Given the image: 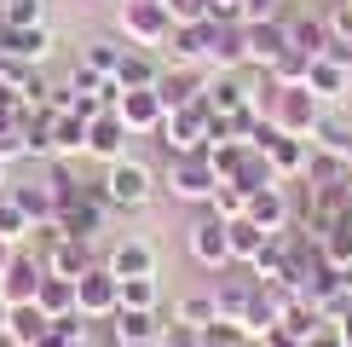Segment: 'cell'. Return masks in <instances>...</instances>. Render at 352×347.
I'll use <instances>...</instances> for the list:
<instances>
[{
	"instance_id": "obj_1",
	"label": "cell",
	"mask_w": 352,
	"mask_h": 347,
	"mask_svg": "<svg viewBox=\"0 0 352 347\" xmlns=\"http://www.w3.org/2000/svg\"><path fill=\"white\" fill-rule=\"evenodd\" d=\"M98 185H104V197H110L116 214H139V209H151V202H156L162 174H156L151 162H139V156H116V162H104Z\"/></svg>"
},
{
	"instance_id": "obj_2",
	"label": "cell",
	"mask_w": 352,
	"mask_h": 347,
	"mask_svg": "<svg viewBox=\"0 0 352 347\" xmlns=\"http://www.w3.org/2000/svg\"><path fill=\"white\" fill-rule=\"evenodd\" d=\"M214 185H219V174H214V162H208V151H173V156H168L162 191H168L173 202H185V209H208Z\"/></svg>"
},
{
	"instance_id": "obj_3",
	"label": "cell",
	"mask_w": 352,
	"mask_h": 347,
	"mask_svg": "<svg viewBox=\"0 0 352 347\" xmlns=\"http://www.w3.org/2000/svg\"><path fill=\"white\" fill-rule=\"evenodd\" d=\"M110 197H104V185L98 180H81V191L69 197V202H58V214L52 220L64 226V238H81V243H98L104 238V226H110Z\"/></svg>"
},
{
	"instance_id": "obj_4",
	"label": "cell",
	"mask_w": 352,
	"mask_h": 347,
	"mask_svg": "<svg viewBox=\"0 0 352 347\" xmlns=\"http://www.w3.org/2000/svg\"><path fill=\"white\" fill-rule=\"evenodd\" d=\"M116 35H122L127 47L162 52L168 35H173V12L162 6V0H122V6H116Z\"/></svg>"
},
{
	"instance_id": "obj_5",
	"label": "cell",
	"mask_w": 352,
	"mask_h": 347,
	"mask_svg": "<svg viewBox=\"0 0 352 347\" xmlns=\"http://www.w3.org/2000/svg\"><path fill=\"white\" fill-rule=\"evenodd\" d=\"M329 105L312 93L306 81H289V87H277V98H272V110H266V122L277 127V134H295V139H312V127H318V116H324Z\"/></svg>"
},
{
	"instance_id": "obj_6",
	"label": "cell",
	"mask_w": 352,
	"mask_h": 347,
	"mask_svg": "<svg viewBox=\"0 0 352 347\" xmlns=\"http://www.w3.org/2000/svg\"><path fill=\"white\" fill-rule=\"evenodd\" d=\"M208 127H214V105L208 98H197V105H179V110H168L162 116V151H208Z\"/></svg>"
},
{
	"instance_id": "obj_7",
	"label": "cell",
	"mask_w": 352,
	"mask_h": 347,
	"mask_svg": "<svg viewBox=\"0 0 352 347\" xmlns=\"http://www.w3.org/2000/svg\"><path fill=\"white\" fill-rule=\"evenodd\" d=\"M185 249L197 266H208V272H226V266H237L231 260V243H226V220H219L214 209H202L197 220L185 226Z\"/></svg>"
},
{
	"instance_id": "obj_8",
	"label": "cell",
	"mask_w": 352,
	"mask_h": 347,
	"mask_svg": "<svg viewBox=\"0 0 352 347\" xmlns=\"http://www.w3.org/2000/svg\"><path fill=\"white\" fill-rule=\"evenodd\" d=\"M116 307H122V278L98 260V266H87L76 278V313L81 318H116Z\"/></svg>"
},
{
	"instance_id": "obj_9",
	"label": "cell",
	"mask_w": 352,
	"mask_h": 347,
	"mask_svg": "<svg viewBox=\"0 0 352 347\" xmlns=\"http://www.w3.org/2000/svg\"><path fill=\"white\" fill-rule=\"evenodd\" d=\"M41 278H47L41 255H29L23 243H18V249H12V260H6V272H0V301H6V307L35 301V295H41Z\"/></svg>"
},
{
	"instance_id": "obj_10",
	"label": "cell",
	"mask_w": 352,
	"mask_h": 347,
	"mask_svg": "<svg viewBox=\"0 0 352 347\" xmlns=\"http://www.w3.org/2000/svg\"><path fill=\"white\" fill-rule=\"evenodd\" d=\"M208 64H162V81H156V98H162L168 110L179 105H197V98H208Z\"/></svg>"
},
{
	"instance_id": "obj_11",
	"label": "cell",
	"mask_w": 352,
	"mask_h": 347,
	"mask_svg": "<svg viewBox=\"0 0 352 347\" xmlns=\"http://www.w3.org/2000/svg\"><path fill=\"white\" fill-rule=\"evenodd\" d=\"M116 116L127 122V134H133V139H156V134H162L168 105L156 98V87H133V93H122V98H116Z\"/></svg>"
},
{
	"instance_id": "obj_12",
	"label": "cell",
	"mask_w": 352,
	"mask_h": 347,
	"mask_svg": "<svg viewBox=\"0 0 352 347\" xmlns=\"http://www.w3.org/2000/svg\"><path fill=\"white\" fill-rule=\"evenodd\" d=\"M243 41H248V70H272L277 58L289 52V12H283V18L243 23Z\"/></svg>"
},
{
	"instance_id": "obj_13",
	"label": "cell",
	"mask_w": 352,
	"mask_h": 347,
	"mask_svg": "<svg viewBox=\"0 0 352 347\" xmlns=\"http://www.w3.org/2000/svg\"><path fill=\"white\" fill-rule=\"evenodd\" d=\"M58 47V35H52V23H29V29H12V23H0V52L6 58H23L29 70H41L52 58Z\"/></svg>"
},
{
	"instance_id": "obj_14",
	"label": "cell",
	"mask_w": 352,
	"mask_h": 347,
	"mask_svg": "<svg viewBox=\"0 0 352 347\" xmlns=\"http://www.w3.org/2000/svg\"><path fill=\"white\" fill-rule=\"evenodd\" d=\"M248 220H254L260 231H289L295 226V197H289V185H260V191H248Z\"/></svg>"
},
{
	"instance_id": "obj_15",
	"label": "cell",
	"mask_w": 352,
	"mask_h": 347,
	"mask_svg": "<svg viewBox=\"0 0 352 347\" xmlns=\"http://www.w3.org/2000/svg\"><path fill=\"white\" fill-rule=\"evenodd\" d=\"M208 47H214V18H197V23H173L162 58L168 64H208Z\"/></svg>"
},
{
	"instance_id": "obj_16",
	"label": "cell",
	"mask_w": 352,
	"mask_h": 347,
	"mask_svg": "<svg viewBox=\"0 0 352 347\" xmlns=\"http://www.w3.org/2000/svg\"><path fill=\"white\" fill-rule=\"evenodd\" d=\"M127 145H133V134H127V122L116 110L93 116L87 122V156H98V162H116V156H127Z\"/></svg>"
},
{
	"instance_id": "obj_17",
	"label": "cell",
	"mask_w": 352,
	"mask_h": 347,
	"mask_svg": "<svg viewBox=\"0 0 352 347\" xmlns=\"http://www.w3.org/2000/svg\"><path fill=\"white\" fill-rule=\"evenodd\" d=\"M104 266L116 272V278H156V243H144V238H122V243H110Z\"/></svg>"
},
{
	"instance_id": "obj_18",
	"label": "cell",
	"mask_w": 352,
	"mask_h": 347,
	"mask_svg": "<svg viewBox=\"0 0 352 347\" xmlns=\"http://www.w3.org/2000/svg\"><path fill=\"white\" fill-rule=\"evenodd\" d=\"M329 47H335V35H329V18H324V12H295V18H289V52L324 58Z\"/></svg>"
},
{
	"instance_id": "obj_19",
	"label": "cell",
	"mask_w": 352,
	"mask_h": 347,
	"mask_svg": "<svg viewBox=\"0 0 352 347\" xmlns=\"http://www.w3.org/2000/svg\"><path fill=\"white\" fill-rule=\"evenodd\" d=\"M306 87H312L324 105H346V93H352V64H341V58H312V70H306Z\"/></svg>"
},
{
	"instance_id": "obj_20",
	"label": "cell",
	"mask_w": 352,
	"mask_h": 347,
	"mask_svg": "<svg viewBox=\"0 0 352 347\" xmlns=\"http://www.w3.org/2000/svg\"><path fill=\"white\" fill-rule=\"evenodd\" d=\"M41 266L52 272V278H81L87 266H98V243H81V238H58L52 249H47V260Z\"/></svg>"
},
{
	"instance_id": "obj_21",
	"label": "cell",
	"mask_w": 352,
	"mask_h": 347,
	"mask_svg": "<svg viewBox=\"0 0 352 347\" xmlns=\"http://www.w3.org/2000/svg\"><path fill=\"white\" fill-rule=\"evenodd\" d=\"M162 64H168L162 52H151V47H127L122 64H116V87H122V93H133V87H156V81H162Z\"/></svg>"
},
{
	"instance_id": "obj_22",
	"label": "cell",
	"mask_w": 352,
	"mask_h": 347,
	"mask_svg": "<svg viewBox=\"0 0 352 347\" xmlns=\"http://www.w3.org/2000/svg\"><path fill=\"white\" fill-rule=\"evenodd\" d=\"M266 162H272V174L277 180H300L306 174V162H312V139H295V134H277L272 145H266Z\"/></svg>"
},
{
	"instance_id": "obj_23",
	"label": "cell",
	"mask_w": 352,
	"mask_h": 347,
	"mask_svg": "<svg viewBox=\"0 0 352 347\" xmlns=\"http://www.w3.org/2000/svg\"><path fill=\"white\" fill-rule=\"evenodd\" d=\"M208 105L219 116L254 110V105H248V70H214V76H208Z\"/></svg>"
},
{
	"instance_id": "obj_24",
	"label": "cell",
	"mask_w": 352,
	"mask_h": 347,
	"mask_svg": "<svg viewBox=\"0 0 352 347\" xmlns=\"http://www.w3.org/2000/svg\"><path fill=\"white\" fill-rule=\"evenodd\" d=\"M116 341H162V313L156 307H116Z\"/></svg>"
},
{
	"instance_id": "obj_25",
	"label": "cell",
	"mask_w": 352,
	"mask_h": 347,
	"mask_svg": "<svg viewBox=\"0 0 352 347\" xmlns=\"http://www.w3.org/2000/svg\"><path fill=\"white\" fill-rule=\"evenodd\" d=\"M6 191H12V202H18V209L29 214V220H52V214H58V197H52V185H47V174H41V180H12L6 185Z\"/></svg>"
},
{
	"instance_id": "obj_26",
	"label": "cell",
	"mask_w": 352,
	"mask_h": 347,
	"mask_svg": "<svg viewBox=\"0 0 352 347\" xmlns=\"http://www.w3.org/2000/svg\"><path fill=\"white\" fill-rule=\"evenodd\" d=\"M248 272H254L260 284H283L289 289V238L283 231H272V238L260 243V255L248 260Z\"/></svg>"
},
{
	"instance_id": "obj_27",
	"label": "cell",
	"mask_w": 352,
	"mask_h": 347,
	"mask_svg": "<svg viewBox=\"0 0 352 347\" xmlns=\"http://www.w3.org/2000/svg\"><path fill=\"white\" fill-rule=\"evenodd\" d=\"M52 116V156H87V116L76 110H47Z\"/></svg>"
},
{
	"instance_id": "obj_28",
	"label": "cell",
	"mask_w": 352,
	"mask_h": 347,
	"mask_svg": "<svg viewBox=\"0 0 352 347\" xmlns=\"http://www.w3.org/2000/svg\"><path fill=\"white\" fill-rule=\"evenodd\" d=\"M312 145H318V151H341L346 156V145H352V110L346 105H329L324 116H318V127H312Z\"/></svg>"
},
{
	"instance_id": "obj_29",
	"label": "cell",
	"mask_w": 352,
	"mask_h": 347,
	"mask_svg": "<svg viewBox=\"0 0 352 347\" xmlns=\"http://www.w3.org/2000/svg\"><path fill=\"white\" fill-rule=\"evenodd\" d=\"M272 231H260L254 220H248V214H237V220H226V243H231V260H237V266H248V260L260 255V243H266Z\"/></svg>"
},
{
	"instance_id": "obj_30",
	"label": "cell",
	"mask_w": 352,
	"mask_h": 347,
	"mask_svg": "<svg viewBox=\"0 0 352 347\" xmlns=\"http://www.w3.org/2000/svg\"><path fill=\"white\" fill-rule=\"evenodd\" d=\"M47 324H52V318L41 313V301H23V307H6V330H12V336H18L23 347H35L41 336H47Z\"/></svg>"
},
{
	"instance_id": "obj_31",
	"label": "cell",
	"mask_w": 352,
	"mask_h": 347,
	"mask_svg": "<svg viewBox=\"0 0 352 347\" xmlns=\"http://www.w3.org/2000/svg\"><path fill=\"white\" fill-rule=\"evenodd\" d=\"M300 180L306 185H341V180H352V162L341 151H318V145H312V162H306Z\"/></svg>"
},
{
	"instance_id": "obj_32",
	"label": "cell",
	"mask_w": 352,
	"mask_h": 347,
	"mask_svg": "<svg viewBox=\"0 0 352 347\" xmlns=\"http://www.w3.org/2000/svg\"><path fill=\"white\" fill-rule=\"evenodd\" d=\"M41 313H47V318H64V313H76V278H52V272H47V278H41Z\"/></svg>"
},
{
	"instance_id": "obj_33",
	"label": "cell",
	"mask_w": 352,
	"mask_h": 347,
	"mask_svg": "<svg viewBox=\"0 0 352 347\" xmlns=\"http://www.w3.org/2000/svg\"><path fill=\"white\" fill-rule=\"evenodd\" d=\"M214 318H219L214 289H202V295H179V307H173V324H190V330H208Z\"/></svg>"
},
{
	"instance_id": "obj_34",
	"label": "cell",
	"mask_w": 352,
	"mask_h": 347,
	"mask_svg": "<svg viewBox=\"0 0 352 347\" xmlns=\"http://www.w3.org/2000/svg\"><path fill=\"white\" fill-rule=\"evenodd\" d=\"M122 52H127V41H87V47H81V64L98 70V76H116Z\"/></svg>"
},
{
	"instance_id": "obj_35",
	"label": "cell",
	"mask_w": 352,
	"mask_h": 347,
	"mask_svg": "<svg viewBox=\"0 0 352 347\" xmlns=\"http://www.w3.org/2000/svg\"><path fill=\"white\" fill-rule=\"evenodd\" d=\"M29 231H35V220L12 202V191H0V238L6 243H29Z\"/></svg>"
},
{
	"instance_id": "obj_36",
	"label": "cell",
	"mask_w": 352,
	"mask_h": 347,
	"mask_svg": "<svg viewBox=\"0 0 352 347\" xmlns=\"http://www.w3.org/2000/svg\"><path fill=\"white\" fill-rule=\"evenodd\" d=\"M0 18L12 29H29V23H52L47 18V0H0Z\"/></svg>"
},
{
	"instance_id": "obj_37",
	"label": "cell",
	"mask_w": 352,
	"mask_h": 347,
	"mask_svg": "<svg viewBox=\"0 0 352 347\" xmlns=\"http://www.w3.org/2000/svg\"><path fill=\"white\" fill-rule=\"evenodd\" d=\"M208 209L219 214V220H237V214L248 209V191H243V185H231V180H219L214 197H208Z\"/></svg>"
},
{
	"instance_id": "obj_38",
	"label": "cell",
	"mask_w": 352,
	"mask_h": 347,
	"mask_svg": "<svg viewBox=\"0 0 352 347\" xmlns=\"http://www.w3.org/2000/svg\"><path fill=\"white\" fill-rule=\"evenodd\" d=\"M29 122V105L18 98V87L0 81V134H18V127Z\"/></svg>"
},
{
	"instance_id": "obj_39",
	"label": "cell",
	"mask_w": 352,
	"mask_h": 347,
	"mask_svg": "<svg viewBox=\"0 0 352 347\" xmlns=\"http://www.w3.org/2000/svg\"><path fill=\"white\" fill-rule=\"evenodd\" d=\"M122 307H162V284L156 278H122Z\"/></svg>"
},
{
	"instance_id": "obj_40",
	"label": "cell",
	"mask_w": 352,
	"mask_h": 347,
	"mask_svg": "<svg viewBox=\"0 0 352 347\" xmlns=\"http://www.w3.org/2000/svg\"><path fill=\"white\" fill-rule=\"evenodd\" d=\"M243 341H254L243 324H231V318H214L208 330H202V347H243Z\"/></svg>"
},
{
	"instance_id": "obj_41",
	"label": "cell",
	"mask_w": 352,
	"mask_h": 347,
	"mask_svg": "<svg viewBox=\"0 0 352 347\" xmlns=\"http://www.w3.org/2000/svg\"><path fill=\"white\" fill-rule=\"evenodd\" d=\"M306 70H312V58H300V52H283V58L272 64V76L289 87V81H306Z\"/></svg>"
},
{
	"instance_id": "obj_42",
	"label": "cell",
	"mask_w": 352,
	"mask_h": 347,
	"mask_svg": "<svg viewBox=\"0 0 352 347\" xmlns=\"http://www.w3.org/2000/svg\"><path fill=\"white\" fill-rule=\"evenodd\" d=\"M104 81L110 76H98V70H87L81 58H76V70H69V93H104Z\"/></svg>"
},
{
	"instance_id": "obj_43",
	"label": "cell",
	"mask_w": 352,
	"mask_h": 347,
	"mask_svg": "<svg viewBox=\"0 0 352 347\" xmlns=\"http://www.w3.org/2000/svg\"><path fill=\"white\" fill-rule=\"evenodd\" d=\"M162 6L173 12V23H197V18H208L214 0H162Z\"/></svg>"
},
{
	"instance_id": "obj_44",
	"label": "cell",
	"mask_w": 352,
	"mask_h": 347,
	"mask_svg": "<svg viewBox=\"0 0 352 347\" xmlns=\"http://www.w3.org/2000/svg\"><path fill=\"white\" fill-rule=\"evenodd\" d=\"M260 18H283V0H243V23H260Z\"/></svg>"
},
{
	"instance_id": "obj_45",
	"label": "cell",
	"mask_w": 352,
	"mask_h": 347,
	"mask_svg": "<svg viewBox=\"0 0 352 347\" xmlns=\"http://www.w3.org/2000/svg\"><path fill=\"white\" fill-rule=\"evenodd\" d=\"M162 347H202V330H190V324H168V330H162Z\"/></svg>"
},
{
	"instance_id": "obj_46",
	"label": "cell",
	"mask_w": 352,
	"mask_h": 347,
	"mask_svg": "<svg viewBox=\"0 0 352 347\" xmlns=\"http://www.w3.org/2000/svg\"><path fill=\"white\" fill-rule=\"evenodd\" d=\"M254 341H260V347H306L300 336H289V330H283V324H272V330H266V336H254Z\"/></svg>"
},
{
	"instance_id": "obj_47",
	"label": "cell",
	"mask_w": 352,
	"mask_h": 347,
	"mask_svg": "<svg viewBox=\"0 0 352 347\" xmlns=\"http://www.w3.org/2000/svg\"><path fill=\"white\" fill-rule=\"evenodd\" d=\"M306 347H346V341L335 336V324H324V330H312V336H306Z\"/></svg>"
},
{
	"instance_id": "obj_48",
	"label": "cell",
	"mask_w": 352,
	"mask_h": 347,
	"mask_svg": "<svg viewBox=\"0 0 352 347\" xmlns=\"http://www.w3.org/2000/svg\"><path fill=\"white\" fill-rule=\"evenodd\" d=\"M335 336H341V341L352 347V313H346V318H335Z\"/></svg>"
},
{
	"instance_id": "obj_49",
	"label": "cell",
	"mask_w": 352,
	"mask_h": 347,
	"mask_svg": "<svg viewBox=\"0 0 352 347\" xmlns=\"http://www.w3.org/2000/svg\"><path fill=\"white\" fill-rule=\"evenodd\" d=\"M12 249H18V243H6V238H0V272H6V260H12Z\"/></svg>"
},
{
	"instance_id": "obj_50",
	"label": "cell",
	"mask_w": 352,
	"mask_h": 347,
	"mask_svg": "<svg viewBox=\"0 0 352 347\" xmlns=\"http://www.w3.org/2000/svg\"><path fill=\"white\" fill-rule=\"evenodd\" d=\"M6 185H12V162H6V156H0V191H6Z\"/></svg>"
},
{
	"instance_id": "obj_51",
	"label": "cell",
	"mask_w": 352,
	"mask_h": 347,
	"mask_svg": "<svg viewBox=\"0 0 352 347\" xmlns=\"http://www.w3.org/2000/svg\"><path fill=\"white\" fill-rule=\"evenodd\" d=\"M0 347H23V341H18V336H12V330H6V324H0Z\"/></svg>"
},
{
	"instance_id": "obj_52",
	"label": "cell",
	"mask_w": 352,
	"mask_h": 347,
	"mask_svg": "<svg viewBox=\"0 0 352 347\" xmlns=\"http://www.w3.org/2000/svg\"><path fill=\"white\" fill-rule=\"evenodd\" d=\"M116 347H162V341H116Z\"/></svg>"
},
{
	"instance_id": "obj_53",
	"label": "cell",
	"mask_w": 352,
	"mask_h": 347,
	"mask_svg": "<svg viewBox=\"0 0 352 347\" xmlns=\"http://www.w3.org/2000/svg\"><path fill=\"white\" fill-rule=\"evenodd\" d=\"M346 162H352V145H346Z\"/></svg>"
},
{
	"instance_id": "obj_54",
	"label": "cell",
	"mask_w": 352,
	"mask_h": 347,
	"mask_svg": "<svg viewBox=\"0 0 352 347\" xmlns=\"http://www.w3.org/2000/svg\"><path fill=\"white\" fill-rule=\"evenodd\" d=\"M243 347H260V341H243Z\"/></svg>"
}]
</instances>
